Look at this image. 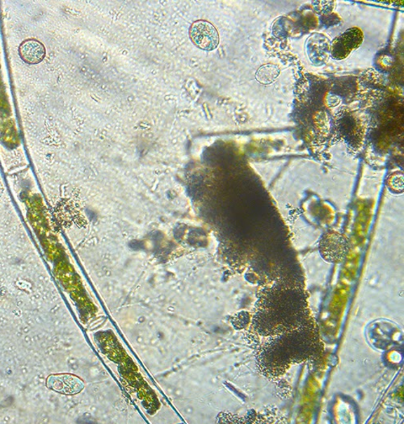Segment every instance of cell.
I'll list each match as a JSON object with an SVG mask.
<instances>
[{"instance_id": "5", "label": "cell", "mask_w": 404, "mask_h": 424, "mask_svg": "<svg viewBox=\"0 0 404 424\" xmlns=\"http://www.w3.org/2000/svg\"><path fill=\"white\" fill-rule=\"evenodd\" d=\"M279 76V69L274 66H264L257 74L258 81L263 84L272 83Z\"/></svg>"}, {"instance_id": "2", "label": "cell", "mask_w": 404, "mask_h": 424, "mask_svg": "<svg viewBox=\"0 0 404 424\" xmlns=\"http://www.w3.org/2000/svg\"><path fill=\"white\" fill-rule=\"evenodd\" d=\"M364 35L358 28L349 29L335 39L332 44L331 54L334 60H343L351 53L363 44Z\"/></svg>"}, {"instance_id": "1", "label": "cell", "mask_w": 404, "mask_h": 424, "mask_svg": "<svg viewBox=\"0 0 404 424\" xmlns=\"http://www.w3.org/2000/svg\"><path fill=\"white\" fill-rule=\"evenodd\" d=\"M189 36L193 43L205 51L214 50L220 44L219 33L208 21H196L191 26Z\"/></svg>"}, {"instance_id": "4", "label": "cell", "mask_w": 404, "mask_h": 424, "mask_svg": "<svg viewBox=\"0 0 404 424\" xmlns=\"http://www.w3.org/2000/svg\"><path fill=\"white\" fill-rule=\"evenodd\" d=\"M19 52L21 58L29 64H37L46 57L44 46L34 39L24 41L20 46Z\"/></svg>"}, {"instance_id": "3", "label": "cell", "mask_w": 404, "mask_h": 424, "mask_svg": "<svg viewBox=\"0 0 404 424\" xmlns=\"http://www.w3.org/2000/svg\"><path fill=\"white\" fill-rule=\"evenodd\" d=\"M48 388L62 395H76L82 391L84 385L76 376L72 374H55L47 378Z\"/></svg>"}]
</instances>
